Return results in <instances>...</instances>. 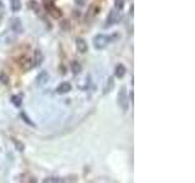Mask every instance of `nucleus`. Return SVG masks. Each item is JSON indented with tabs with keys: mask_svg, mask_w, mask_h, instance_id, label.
Returning a JSON list of instances; mask_svg holds the SVG:
<instances>
[{
	"mask_svg": "<svg viewBox=\"0 0 195 183\" xmlns=\"http://www.w3.org/2000/svg\"><path fill=\"white\" fill-rule=\"evenodd\" d=\"M111 38L109 35H105V34H98L94 37L93 39V44H94V48L97 50H102L106 48V45L110 43Z\"/></svg>",
	"mask_w": 195,
	"mask_h": 183,
	"instance_id": "obj_1",
	"label": "nucleus"
},
{
	"mask_svg": "<svg viewBox=\"0 0 195 183\" xmlns=\"http://www.w3.org/2000/svg\"><path fill=\"white\" fill-rule=\"evenodd\" d=\"M117 103H118V105H120V107L122 109L123 112L128 111V95H127V91H126L124 87H122L118 92Z\"/></svg>",
	"mask_w": 195,
	"mask_h": 183,
	"instance_id": "obj_2",
	"label": "nucleus"
},
{
	"mask_svg": "<svg viewBox=\"0 0 195 183\" xmlns=\"http://www.w3.org/2000/svg\"><path fill=\"white\" fill-rule=\"evenodd\" d=\"M44 6H45V10L48 11V13L50 16H53L54 18H60L62 16V11L57 6H55L54 2H46Z\"/></svg>",
	"mask_w": 195,
	"mask_h": 183,
	"instance_id": "obj_3",
	"label": "nucleus"
},
{
	"mask_svg": "<svg viewBox=\"0 0 195 183\" xmlns=\"http://www.w3.org/2000/svg\"><path fill=\"white\" fill-rule=\"evenodd\" d=\"M118 20H120V12H118V10H117V11H116V10H111V11L109 12V16H107V18H106V23L104 24V27H105V28H109V27L116 24V23L118 22Z\"/></svg>",
	"mask_w": 195,
	"mask_h": 183,
	"instance_id": "obj_4",
	"label": "nucleus"
},
{
	"mask_svg": "<svg viewBox=\"0 0 195 183\" xmlns=\"http://www.w3.org/2000/svg\"><path fill=\"white\" fill-rule=\"evenodd\" d=\"M18 65H20V67H21L22 70L27 71V70H29V69H32V67L34 66V62H33V60H32L31 58H28V56H22V58L20 59V61H18Z\"/></svg>",
	"mask_w": 195,
	"mask_h": 183,
	"instance_id": "obj_5",
	"label": "nucleus"
},
{
	"mask_svg": "<svg viewBox=\"0 0 195 183\" xmlns=\"http://www.w3.org/2000/svg\"><path fill=\"white\" fill-rule=\"evenodd\" d=\"M10 27H11V29H12L15 33H23V26H22V22H21V20H20L18 17L11 18Z\"/></svg>",
	"mask_w": 195,
	"mask_h": 183,
	"instance_id": "obj_6",
	"label": "nucleus"
},
{
	"mask_svg": "<svg viewBox=\"0 0 195 183\" xmlns=\"http://www.w3.org/2000/svg\"><path fill=\"white\" fill-rule=\"evenodd\" d=\"M71 91H72V86H71V83H68V82H62L61 84H59V86L56 87V93L60 94V95L67 94V93H70Z\"/></svg>",
	"mask_w": 195,
	"mask_h": 183,
	"instance_id": "obj_7",
	"label": "nucleus"
},
{
	"mask_svg": "<svg viewBox=\"0 0 195 183\" xmlns=\"http://www.w3.org/2000/svg\"><path fill=\"white\" fill-rule=\"evenodd\" d=\"M76 47H77V50L81 54H84V53L88 51V44L83 38H77L76 39Z\"/></svg>",
	"mask_w": 195,
	"mask_h": 183,
	"instance_id": "obj_8",
	"label": "nucleus"
},
{
	"mask_svg": "<svg viewBox=\"0 0 195 183\" xmlns=\"http://www.w3.org/2000/svg\"><path fill=\"white\" fill-rule=\"evenodd\" d=\"M48 81H49V75L46 71H42L37 76V84H39V86H44Z\"/></svg>",
	"mask_w": 195,
	"mask_h": 183,
	"instance_id": "obj_9",
	"label": "nucleus"
},
{
	"mask_svg": "<svg viewBox=\"0 0 195 183\" xmlns=\"http://www.w3.org/2000/svg\"><path fill=\"white\" fill-rule=\"evenodd\" d=\"M126 72H127V70H126V67H124L122 64H118V65L115 67V76H116L117 78H122V77L126 75Z\"/></svg>",
	"mask_w": 195,
	"mask_h": 183,
	"instance_id": "obj_10",
	"label": "nucleus"
},
{
	"mask_svg": "<svg viewBox=\"0 0 195 183\" xmlns=\"http://www.w3.org/2000/svg\"><path fill=\"white\" fill-rule=\"evenodd\" d=\"M43 60H44V55H43V53L39 50V49H37L35 51H34V65L35 66H38V65H40L42 62H43Z\"/></svg>",
	"mask_w": 195,
	"mask_h": 183,
	"instance_id": "obj_11",
	"label": "nucleus"
},
{
	"mask_svg": "<svg viewBox=\"0 0 195 183\" xmlns=\"http://www.w3.org/2000/svg\"><path fill=\"white\" fill-rule=\"evenodd\" d=\"M71 70H72L73 75L78 76V75H81V72H82V65H81L78 61H72V62H71Z\"/></svg>",
	"mask_w": 195,
	"mask_h": 183,
	"instance_id": "obj_12",
	"label": "nucleus"
},
{
	"mask_svg": "<svg viewBox=\"0 0 195 183\" xmlns=\"http://www.w3.org/2000/svg\"><path fill=\"white\" fill-rule=\"evenodd\" d=\"M112 88H113V78L112 77H109L107 78V81L105 82V86H104V94H107V93H110V92L112 91Z\"/></svg>",
	"mask_w": 195,
	"mask_h": 183,
	"instance_id": "obj_13",
	"label": "nucleus"
},
{
	"mask_svg": "<svg viewBox=\"0 0 195 183\" xmlns=\"http://www.w3.org/2000/svg\"><path fill=\"white\" fill-rule=\"evenodd\" d=\"M20 116H21V118L23 120V122H26V123H27V125H29L31 127H35V123H34V122H33V121H32V120L27 116V114H26L24 111H21V112H20Z\"/></svg>",
	"mask_w": 195,
	"mask_h": 183,
	"instance_id": "obj_14",
	"label": "nucleus"
},
{
	"mask_svg": "<svg viewBox=\"0 0 195 183\" xmlns=\"http://www.w3.org/2000/svg\"><path fill=\"white\" fill-rule=\"evenodd\" d=\"M22 7V2L21 0H11V9L13 12H18Z\"/></svg>",
	"mask_w": 195,
	"mask_h": 183,
	"instance_id": "obj_15",
	"label": "nucleus"
},
{
	"mask_svg": "<svg viewBox=\"0 0 195 183\" xmlns=\"http://www.w3.org/2000/svg\"><path fill=\"white\" fill-rule=\"evenodd\" d=\"M27 6H28L31 10L35 11V13H39V6H38V2H37L35 0H29L28 4H27Z\"/></svg>",
	"mask_w": 195,
	"mask_h": 183,
	"instance_id": "obj_16",
	"label": "nucleus"
},
{
	"mask_svg": "<svg viewBox=\"0 0 195 183\" xmlns=\"http://www.w3.org/2000/svg\"><path fill=\"white\" fill-rule=\"evenodd\" d=\"M11 103L16 106V107H20L22 105V99L20 95H12L11 96Z\"/></svg>",
	"mask_w": 195,
	"mask_h": 183,
	"instance_id": "obj_17",
	"label": "nucleus"
},
{
	"mask_svg": "<svg viewBox=\"0 0 195 183\" xmlns=\"http://www.w3.org/2000/svg\"><path fill=\"white\" fill-rule=\"evenodd\" d=\"M11 139H12V142H13L15 148H16L17 151H23V150H24V144H23L22 142H18V140L15 139V138H11Z\"/></svg>",
	"mask_w": 195,
	"mask_h": 183,
	"instance_id": "obj_18",
	"label": "nucleus"
},
{
	"mask_svg": "<svg viewBox=\"0 0 195 183\" xmlns=\"http://www.w3.org/2000/svg\"><path fill=\"white\" fill-rule=\"evenodd\" d=\"M115 7L116 10L121 11L124 7V0H115Z\"/></svg>",
	"mask_w": 195,
	"mask_h": 183,
	"instance_id": "obj_19",
	"label": "nucleus"
},
{
	"mask_svg": "<svg viewBox=\"0 0 195 183\" xmlns=\"http://www.w3.org/2000/svg\"><path fill=\"white\" fill-rule=\"evenodd\" d=\"M0 82H1L2 84H7V83H9V77H7V75H5L4 72L0 73Z\"/></svg>",
	"mask_w": 195,
	"mask_h": 183,
	"instance_id": "obj_20",
	"label": "nucleus"
},
{
	"mask_svg": "<svg viewBox=\"0 0 195 183\" xmlns=\"http://www.w3.org/2000/svg\"><path fill=\"white\" fill-rule=\"evenodd\" d=\"M43 182H61V180L60 178H54V177H48V178H45Z\"/></svg>",
	"mask_w": 195,
	"mask_h": 183,
	"instance_id": "obj_21",
	"label": "nucleus"
},
{
	"mask_svg": "<svg viewBox=\"0 0 195 183\" xmlns=\"http://www.w3.org/2000/svg\"><path fill=\"white\" fill-rule=\"evenodd\" d=\"M75 2L79 6H84L86 5V0H75Z\"/></svg>",
	"mask_w": 195,
	"mask_h": 183,
	"instance_id": "obj_22",
	"label": "nucleus"
},
{
	"mask_svg": "<svg viewBox=\"0 0 195 183\" xmlns=\"http://www.w3.org/2000/svg\"><path fill=\"white\" fill-rule=\"evenodd\" d=\"M129 15H131V16H133V5L131 6V10H129Z\"/></svg>",
	"mask_w": 195,
	"mask_h": 183,
	"instance_id": "obj_23",
	"label": "nucleus"
},
{
	"mask_svg": "<svg viewBox=\"0 0 195 183\" xmlns=\"http://www.w3.org/2000/svg\"><path fill=\"white\" fill-rule=\"evenodd\" d=\"M43 1H44V2H45V4H46V2H54V1H55V0H43Z\"/></svg>",
	"mask_w": 195,
	"mask_h": 183,
	"instance_id": "obj_24",
	"label": "nucleus"
},
{
	"mask_svg": "<svg viewBox=\"0 0 195 183\" xmlns=\"http://www.w3.org/2000/svg\"><path fill=\"white\" fill-rule=\"evenodd\" d=\"M129 98H131V101H133V92H131V95H129Z\"/></svg>",
	"mask_w": 195,
	"mask_h": 183,
	"instance_id": "obj_25",
	"label": "nucleus"
},
{
	"mask_svg": "<svg viewBox=\"0 0 195 183\" xmlns=\"http://www.w3.org/2000/svg\"><path fill=\"white\" fill-rule=\"evenodd\" d=\"M0 6H2V4H1V2H0Z\"/></svg>",
	"mask_w": 195,
	"mask_h": 183,
	"instance_id": "obj_26",
	"label": "nucleus"
}]
</instances>
